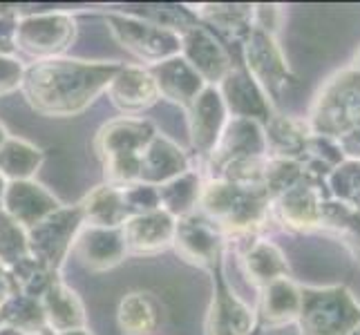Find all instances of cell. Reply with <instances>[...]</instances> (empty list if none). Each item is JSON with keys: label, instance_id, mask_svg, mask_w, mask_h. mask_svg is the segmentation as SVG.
<instances>
[{"label": "cell", "instance_id": "cell-18", "mask_svg": "<svg viewBox=\"0 0 360 335\" xmlns=\"http://www.w3.org/2000/svg\"><path fill=\"white\" fill-rule=\"evenodd\" d=\"M45 161V152L39 145L25 139L9 136L0 147V175L7 181H27L34 179Z\"/></svg>", "mask_w": 360, "mask_h": 335}, {"label": "cell", "instance_id": "cell-9", "mask_svg": "<svg viewBox=\"0 0 360 335\" xmlns=\"http://www.w3.org/2000/svg\"><path fill=\"white\" fill-rule=\"evenodd\" d=\"M105 92L112 105L128 117L153 107L161 98L150 70L143 65H123Z\"/></svg>", "mask_w": 360, "mask_h": 335}, {"label": "cell", "instance_id": "cell-1", "mask_svg": "<svg viewBox=\"0 0 360 335\" xmlns=\"http://www.w3.org/2000/svg\"><path fill=\"white\" fill-rule=\"evenodd\" d=\"M123 63L117 60L47 58L25 67L22 94L43 117H79L101 96Z\"/></svg>", "mask_w": 360, "mask_h": 335}, {"label": "cell", "instance_id": "cell-24", "mask_svg": "<svg viewBox=\"0 0 360 335\" xmlns=\"http://www.w3.org/2000/svg\"><path fill=\"white\" fill-rule=\"evenodd\" d=\"M123 190V202H126L128 215H146V213H155L161 208L159 199V188L157 185H148V183H132Z\"/></svg>", "mask_w": 360, "mask_h": 335}, {"label": "cell", "instance_id": "cell-21", "mask_svg": "<svg viewBox=\"0 0 360 335\" xmlns=\"http://www.w3.org/2000/svg\"><path fill=\"white\" fill-rule=\"evenodd\" d=\"M0 322L16 327L27 335L47 331L41 300L39 297L22 295V293L11 295L9 300L0 306Z\"/></svg>", "mask_w": 360, "mask_h": 335}, {"label": "cell", "instance_id": "cell-15", "mask_svg": "<svg viewBox=\"0 0 360 335\" xmlns=\"http://www.w3.org/2000/svg\"><path fill=\"white\" fill-rule=\"evenodd\" d=\"M41 306L47 331L65 333L74 329H85V306L79 293L72 291L68 284L54 280L41 295Z\"/></svg>", "mask_w": 360, "mask_h": 335}, {"label": "cell", "instance_id": "cell-30", "mask_svg": "<svg viewBox=\"0 0 360 335\" xmlns=\"http://www.w3.org/2000/svg\"><path fill=\"white\" fill-rule=\"evenodd\" d=\"M9 139V132H7V128L3 126V123H0V147L5 145V141Z\"/></svg>", "mask_w": 360, "mask_h": 335}, {"label": "cell", "instance_id": "cell-23", "mask_svg": "<svg viewBox=\"0 0 360 335\" xmlns=\"http://www.w3.org/2000/svg\"><path fill=\"white\" fill-rule=\"evenodd\" d=\"M25 257H30L27 230L0 210V264L11 268Z\"/></svg>", "mask_w": 360, "mask_h": 335}, {"label": "cell", "instance_id": "cell-4", "mask_svg": "<svg viewBox=\"0 0 360 335\" xmlns=\"http://www.w3.org/2000/svg\"><path fill=\"white\" fill-rule=\"evenodd\" d=\"M77 18L68 11H41L18 16L14 45L36 60L58 58L77 39Z\"/></svg>", "mask_w": 360, "mask_h": 335}, {"label": "cell", "instance_id": "cell-3", "mask_svg": "<svg viewBox=\"0 0 360 335\" xmlns=\"http://www.w3.org/2000/svg\"><path fill=\"white\" fill-rule=\"evenodd\" d=\"M108 29L119 41L123 49H128L143 63V67H153L164 60L181 54V34L161 27L136 14H105Z\"/></svg>", "mask_w": 360, "mask_h": 335}, {"label": "cell", "instance_id": "cell-16", "mask_svg": "<svg viewBox=\"0 0 360 335\" xmlns=\"http://www.w3.org/2000/svg\"><path fill=\"white\" fill-rule=\"evenodd\" d=\"M79 208H81L85 226L121 228L123 221L130 217L126 202H123V190L108 183L92 188L79 202Z\"/></svg>", "mask_w": 360, "mask_h": 335}, {"label": "cell", "instance_id": "cell-11", "mask_svg": "<svg viewBox=\"0 0 360 335\" xmlns=\"http://www.w3.org/2000/svg\"><path fill=\"white\" fill-rule=\"evenodd\" d=\"M181 56L204 79V83L219 81L229 70L226 52L215 41V36L197 25L181 34Z\"/></svg>", "mask_w": 360, "mask_h": 335}, {"label": "cell", "instance_id": "cell-8", "mask_svg": "<svg viewBox=\"0 0 360 335\" xmlns=\"http://www.w3.org/2000/svg\"><path fill=\"white\" fill-rule=\"evenodd\" d=\"M177 219L170 217L166 210H155L146 215H132L123 221L121 232L126 239V248L132 255H157L172 246Z\"/></svg>", "mask_w": 360, "mask_h": 335}, {"label": "cell", "instance_id": "cell-6", "mask_svg": "<svg viewBox=\"0 0 360 335\" xmlns=\"http://www.w3.org/2000/svg\"><path fill=\"white\" fill-rule=\"evenodd\" d=\"M63 206L39 181H7L3 195V213L14 219L25 230L34 228Z\"/></svg>", "mask_w": 360, "mask_h": 335}, {"label": "cell", "instance_id": "cell-28", "mask_svg": "<svg viewBox=\"0 0 360 335\" xmlns=\"http://www.w3.org/2000/svg\"><path fill=\"white\" fill-rule=\"evenodd\" d=\"M41 335H92L88 329H74V331H65V333H52V331H43Z\"/></svg>", "mask_w": 360, "mask_h": 335}, {"label": "cell", "instance_id": "cell-20", "mask_svg": "<svg viewBox=\"0 0 360 335\" xmlns=\"http://www.w3.org/2000/svg\"><path fill=\"white\" fill-rule=\"evenodd\" d=\"M248 311L226 291L219 289L206 320V335H244L248 329Z\"/></svg>", "mask_w": 360, "mask_h": 335}, {"label": "cell", "instance_id": "cell-12", "mask_svg": "<svg viewBox=\"0 0 360 335\" xmlns=\"http://www.w3.org/2000/svg\"><path fill=\"white\" fill-rule=\"evenodd\" d=\"M148 70H150L153 79L157 83L159 96H164L170 103L181 105L186 110L191 107V103L206 88L204 79L188 63H186L181 54L172 56L159 65L148 67Z\"/></svg>", "mask_w": 360, "mask_h": 335}, {"label": "cell", "instance_id": "cell-22", "mask_svg": "<svg viewBox=\"0 0 360 335\" xmlns=\"http://www.w3.org/2000/svg\"><path fill=\"white\" fill-rule=\"evenodd\" d=\"M11 277H14V284L18 293L22 295H30V297H39L49 289V284H52L56 277V272L47 270L43 264L36 262L34 257H25L22 262H18L16 266L9 268Z\"/></svg>", "mask_w": 360, "mask_h": 335}, {"label": "cell", "instance_id": "cell-13", "mask_svg": "<svg viewBox=\"0 0 360 335\" xmlns=\"http://www.w3.org/2000/svg\"><path fill=\"white\" fill-rule=\"evenodd\" d=\"M188 157L181 147L164 134H155V139L148 143L139 164V181L148 185H164L177 179L184 172H188Z\"/></svg>", "mask_w": 360, "mask_h": 335}, {"label": "cell", "instance_id": "cell-25", "mask_svg": "<svg viewBox=\"0 0 360 335\" xmlns=\"http://www.w3.org/2000/svg\"><path fill=\"white\" fill-rule=\"evenodd\" d=\"M25 65L14 54H0V96L14 94L22 88Z\"/></svg>", "mask_w": 360, "mask_h": 335}, {"label": "cell", "instance_id": "cell-10", "mask_svg": "<svg viewBox=\"0 0 360 335\" xmlns=\"http://www.w3.org/2000/svg\"><path fill=\"white\" fill-rule=\"evenodd\" d=\"M188 112V132H191V143L197 152H210L215 150V145L221 136V128H224V98L213 85H206L202 94L191 103Z\"/></svg>", "mask_w": 360, "mask_h": 335}, {"label": "cell", "instance_id": "cell-27", "mask_svg": "<svg viewBox=\"0 0 360 335\" xmlns=\"http://www.w3.org/2000/svg\"><path fill=\"white\" fill-rule=\"evenodd\" d=\"M0 335H27V333H22L20 329L11 327V324H5V322H0Z\"/></svg>", "mask_w": 360, "mask_h": 335}, {"label": "cell", "instance_id": "cell-17", "mask_svg": "<svg viewBox=\"0 0 360 335\" xmlns=\"http://www.w3.org/2000/svg\"><path fill=\"white\" fill-rule=\"evenodd\" d=\"M161 322V306L150 293L134 291L121 297L117 324L123 335H153Z\"/></svg>", "mask_w": 360, "mask_h": 335}, {"label": "cell", "instance_id": "cell-5", "mask_svg": "<svg viewBox=\"0 0 360 335\" xmlns=\"http://www.w3.org/2000/svg\"><path fill=\"white\" fill-rule=\"evenodd\" d=\"M85 226L81 208L77 206H60L41 223L27 230L30 257L43 264L47 270L58 272L65 259L72 255V246L79 230Z\"/></svg>", "mask_w": 360, "mask_h": 335}, {"label": "cell", "instance_id": "cell-7", "mask_svg": "<svg viewBox=\"0 0 360 335\" xmlns=\"http://www.w3.org/2000/svg\"><path fill=\"white\" fill-rule=\"evenodd\" d=\"M72 255L79 259L83 268L92 272H103L119 266L126 259L128 248L121 228L83 226L77 239H74Z\"/></svg>", "mask_w": 360, "mask_h": 335}, {"label": "cell", "instance_id": "cell-26", "mask_svg": "<svg viewBox=\"0 0 360 335\" xmlns=\"http://www.w3.org/2000/svg\"><path fill=\"white\" fill-rule=\"evenodd\" d=\"M18 289L14 284V277H11V272L5 264H0V306H3L11 295H16Z\"/></svg>", "mask_w": 360, "mask_h": 335}, {"label": "cell", "instance_id": "cell-14", "mask_svg": "<svg viewBox=\"0 0 360 335\" xmlns=\"http://www.w3.org/2000/svg\"><path fill=\"white\" fill-rule=\"evenodd\" d=\"M217 232L208 226V221L197 219L195 215L177 219L172 248L181 259L195 266H210L217 257Z\"/></svg>", "mask_w": 360, "mask_h": 335}, {"label": "cell", "instance_id": "cell-29", "mask_svg": "<svg viewBox=\"0 0 360 335\" xmlns=\"http://www.w3.org/2000/svg\"><path fill=\"white\" fill-rule=\"evenodd\" d=\"M5 188H7V179L0 175V210H3V195H5Z\"/></svg>", "mask_w": 360, "mask_h": 335}, {"label": "cell", "instance_id": "cell-19", "mask_svg": "<svg viewBox=\"0 0 360 335\" xmlns=\"http://www.w3.org/2000/svg\"><path fill=\"white\" fill-rule=\"evenodd\" d=\"M200 197H202V181L193 170L184 172V175L164 185H159L161 210H166L175 219L193 215L195 206H200Z\"/></svg>", "mask_w": 360, "mask_h": 335}, {"label": "cell", "instance_id": "cell-2", "mask_svg": "<svg viewBox=\"0 0 360 335\" xmlns=\"http://www.w3.org/2000/svg\"><path fill=\"white\" fill-rule=\"evenodd\" d=\"M157 128L148 119L121 117L105 123L94 139V152L103 164L105 183L128 188L139 183L141 155L155 139Z\"/></svg>", "mask_w": 360, "mask_h": 335}]
</instances>
